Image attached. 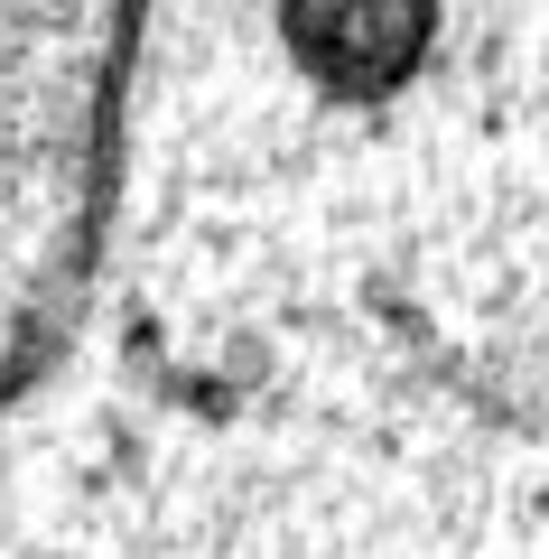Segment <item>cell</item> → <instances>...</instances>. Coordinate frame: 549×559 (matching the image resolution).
Instances as JSON below:
<instances>
[{
	"instance_id": "cell-1",
	"label": "cell",
	"mask_w": 549,
	"mask_h": 559,
	"mask_svg": "<svg viewBox=\"0 0 549 559\" xmlns=\"http://www.w3.org/2000/svg\"><path fill=\"white\" fill-rule=\"evenodd\" d=\"M289 47L326 94H401L429 47V0H279Z\"/></svg>"
}]
</instances>
